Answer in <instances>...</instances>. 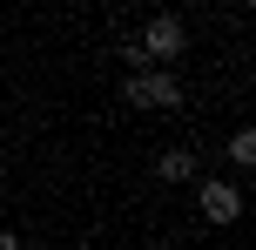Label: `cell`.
<instances>
[{"label":"cell","instance_id":"obj_1","mask_svg":"<svg viewBox=\"0 0 256 250\" xmlns=\"http://www.w3.org/2000/svg\"><path fill=\"white\" fill-rule=\"evenodd\" d=\"M135 48H142V61H148V68H155V61L168 68L182 48H189V27H182V14H155V21L135 34Z\"/></svg>","mask_w":256,"mask_h":250},{"label":"cell","instance_id":"obj_2","mask_svg":"<svg viewBox=\"0 0 256 250\" xmlns=\"http://www.w3.org/2000/svg\"><path fill=\"white\" fill-rule=\"evenodd\" d=\"M122 102L128 108H176L182 102V81L168 75V68H142V75L122 81Z\"/></svg>","mask_w":256,"mask_h":250},{"label":"cell","instance_id":"obj_3","mask_svg":"<svg viewBox=\"0 0 256 250\" xmlns=\"http://www.w3.org/2000/svg\"><path fill=\"white\" fill-rule=\"evenodd\" d=\"M196 203H202L209 223H236V216H243V189L222 183V176H202V183H196Z\"/></svg>","mask_w":256,"mask_h":250},{"label":"cell","instance_id":"obj_4","mask_svg":"<svg viewBox=\"0 0 256 250\" xmlns=\"http://www.w3.org/2000/svg\"><path fill=\"white\" fill-rule=\"evenodd\" d=\"M155 176H162V183H196V156H189V149H162Z\"/></svg>","mask_w":256,"mask_h":250},{"label":"cell","instance_id":"obj_5","mask_svg":"<svg viewBox=\"0 0 256 250\" xmlns=\"http://www.w3.org/2000/svg\"><path fill=\"white\" fill-rule=\"evenodd\" d=\"M230 162H236V169H250V162H256V135H250V129L230 135Z\"/></svg>","mask_w":256,"mask_h":250},{"label":"cell","instance_id":"obj_6","mask_svg":"<svg viewBox=\"0 0 256 250\" xmlns=\"http://www.w3.org/2000/svg\"><path fill=\"white\" fill-rule=\"evenodd\" d=\"M0 250H20V237H14V230H0Z\"/></svg>","mask_w":256,"mask_h":250}]
</instances>
